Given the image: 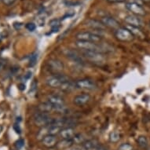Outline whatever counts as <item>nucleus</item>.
<instances>
[{"instance_id":"1","label":"nucleus","mask_w":150,"mask_h":150,"mask_svg":"<svg viewBox=\"0 0 150 150\" xmlns=\"http://www.w3.org/2000/svg\"><path fill=\"white\" fill-rule=\"evenodd\" d=\"M81 51L83 57L95 65L101 66L105 63L106 58L102 53L96 51H87V50H81Z\"/></svg>"},{"instance_id":"2","label":"nucleus","mask_w":150,"mask_h":150,"mask_svg":"<svg viewBox=\"0 0 150 150\" xmlns=\"http://www.w3.org/2000/svg\"><path fill=\"white\" fill-rule=\"evenodd\" d=\"M76 39L78 41H85V42H92L100 43L102 40L101 35L96 32H80L76 35Z\"/></svg>"},{"instance_id":"3","label":"nucleus","mask_w":150,"mask_h":150,"mask_svg":"<svg viewBox=\"0 0 150 150\" xmlns=\"http://www.w3.org/2000/svg\"><path fill=\"white\" fill-rule=\"evenodd\" d=\"M70 80L69 77L63 74H55L54 76L47 77L46 83L51 88H60L62 84Z\"/></svg>"},{"instance_id":"4","label":"nucleus","mask_w":150,"mask_h":150,"mask_svg":"<svg viewBox=\"0 0 150 150\" xmlns=\"http://www.w3.org/2000/svg\"><path fill=\"white\" fill-rule=\"evenodd\" d=\"M76 46L79 50H81L96 51L102 53V54L105 51V48H104L100 43H96V42H85V41H78V40H76Z\"/></svg>"},{"instance_id":"5","label":"nucleus","mask_w":150,"mask_h":150,"mask_svg":"<svg viewBox=\"0 0 150 150\" xmlns=\"http://www.w3.org/2000/svg\"><path fill=\"white\" fill-rule=\"evenodd\" d=\"M47 101L54 108V110L64 112L65 109V101L62 96L58 94H50L47 96Z\"/></svg>"},{"instance_id":"6","label":"nucleus","mask_w":150,"mask_h":150,"mask_svg":"<svg viewBox=\"0 0 150 150\" xmlns=\"http://www.w3.org/2000/svg\"><path fill=\"white\" fill-rule=\"evenodd\" d=\"M53 118L50 117L49 113H44V112H37L34 115L33 117V121L34 123L37 127H47L51 123Z\"/></svg>"},{"instance_id":"7","label":"nucleus","mask_w":150,"mask_h":150,"mask_svg":"<svg viewBox=\"0 0 150 150\" xmlns=\"http://www.w3.org/2000/svg\"><path fill=\"white\" fill-rule=\"evenodd\" d=\"M115 37L120 41L122 42H130L134 40V36L132 33L127 28H119L115 31Z\"/></svg>"},{"instance_id":"8","label":"nucleus","mask_w":150,"mask_h":150,"mask_svg":"<svg viewBox=\"0 0 150 150\" xmlns=\"http://www.w3.org/2000/svg\"><path fill=\"white\" fill-rule=\"evenodd\" d=\"M125 6L130 12H131L134 15H136V16H144L146 13L144 8L140 4H138L134 1L127 3Z\"/></svg>"},{"instance_id":"9","label":"nucleus","mask_w":150,"mask_h":150,"mask_svg":"<svg viewBox=\"0 0 150 150\" xmlns=\"http://www.w3.org/2000/svg\"><path fill=\"white\" fill-rule=\"evenodd\" d=\"M75 84H76L77 89H81V90L92 91L97 87L95 83L93 80L89 79H79V80L75 82Z\"/></svg>"},{"instance_id":"10","label":"nucleus","mask_w":150,"mask_h":150,"mask_svg":"<svg viewBox=\"0 0 150 150\" xmlns=\"http://www.w3.org/2000/svg\"><path fill=\"white\" fill-rule=\"evenodd\" d=\"M47 65L50 71L55 74H60L64 69V64L60 60L50 59L47 62Z\"/></svg>"},{"instance_id":"11","label":"nucleus","mask_w":150,"mask_h":150,"mask_svg":"<svg viewBox=\"0 0 150 150\" xmlns=\"http://www.w3.org/2000/svg\"><path fill=\"white\" fill-rule=\"evenodd\" d=\"M101 23L103 24L105 27L110 28H113V29H117L120 28V24L117 21L113 18V17H109V16H105V17H102L101 18Z\"/></svg>"},{"instance_id":"12","label":"nucleus","mask_w":150,"mask_h":150,"mask_svg":"<svg viewBox=\"0 0 150 150\" xmlns=\"http://www.w3.org/2000/svg\"><path fill=\"white\" fill-rule=\"evenodd\" d=\"M64 54L68 58L73 61L74 62L79 63V64H83V57L76 51L72 50H65L64 51Z\"/></svg>"},{"instance_id":"13","label":"nucleus","mask_w":150,"mask_h":150,"mask_svg":"<svg viewBox=\"0 0 150 150\" xmlns=\"http://www.w3.org/2000/svg\"><path fill=\"white\" fill-rule=\"evenodd\" d=\"M124 21L128 25H131L134 27L141 28L143 26L142 21L136 15H128L125 17Z\"/></svg>"},{"instance_id":"14","label":"nucleus","mask_w":150,"mask_h":150,"mask_svg":"<svg viewBox=\"0 0 150 150\" xmlns=\"http://www.w3.org/2000/svg\"><path fill=\"white\" fill-rule=\"evenodd\" d=\"M91 100V97L88 93H82L76 95L73 99V102L76 105L83 106L86 105Z\"/></svg>"},{"instance_id":"15","label":"nucleus","mask_w":150,"mask_h":150,"mask_svg":"<svg viewBox=\"0 0 150 150\" xmlns=\"http://www.w3.org/2000/svg\"><path fill=\"white\" fill-rule=\"evenodd\" d=\"M86 25L94 31L102 32L105 28V26L101 23V21L93 20V19H90V20L86 21Z\"/></svg>"},{"instance_id":"16","label":"nucleus","mask_w":150,"mask_h":150,"mask_svg":"<svg viewBox=\"0 0 150 150\" xmlns=\"http://www.w3.org/2000/svg\"><path fill=\"white\" fill-rule=\"evenodd\" d=\"M41 141H42V145L47 148L55 147L57 145V142H58L56 136L50 135V134L45 136L44 138H42Z\"/></svg>"},{"instance_id":"17","label":"nucleus","mask_w":150,"mask_h":150,"mask_svg":"<svg viewBox=\"0 0 150 150\" xmlns=\"http://www.w3.org/2000/svg\"><path fill=\"white\" fill-rule=\"evenodd\" d=\"M76 134V130L73 127H64L61 130L59 136L62 139H72Z\"/></svg>"},{"instance_id":"18","label":"nucleus","mask_w":150,"mask_h":150,"mask_svg":"<svg viewBox=\"0 0 150 150\" xmlns=\"http://www.w3.org/2000/svg\"><path fill=\"white\" fill-rule=\"evenodd\" d=\"M73 145V142L71 139H62V141L57 142L56 147L58 150H65L71 149Z\"/></svg>"},{"instance_id":"19","label":"nucleus","mask_w":150,"mask_h":150,"mask_svg":"<svg viewBox=\"0 0 150 150\" xmlns=\"http://www.w3.org/2000/svg\"><path fill=\"white\" fill-rule=\"evenodd\" d=\"M99 142L96 139H91V140L86 141L82 145V149L83 150H94L98 145Z\"/></svg>"},{"instance_id":"20","label":"nucleus","mask_w":150,"mask_h":150,"mask_svg":"<svg viewBox=\"0 0 150 150\" xmlns=\"http://www.w3.org/2000/svg\"><path fill=\"white\" fill-rule=\"evenodd\" d=\"M60 89L64 92H71V91H74L75 89H76V84L74 82L69 80V81L65 82L62 84Z\"/></svg>"},{"instance_id":"21","label":"nucleus","mask_w":150,"mask_h":150,"mask_svg":"<svg viewBox=\"0 0 150 150\" xmlns=\"http://www.w3.org/2000/svg\"><path fill=\"white\" fill-rule=\"evenodd\" d=\"M126 28L132 33V35H133L134 36L138 37V38H141V39H143L144 36H145L144 34H143V32H142V30L140 29V28L134 27V26H131V25H128L126 26Z\"/></svg>"},{"instance_id":"22","label":"nucleus","mask_w":150,"mask_h":150,"mask_svg":"<svg viewBox=\"0 0 150 150\" xmlns=\"http://www.w3.org/2000/svg\"><path fill=\"white\" fill-rule=\"evenodd\" d=\"M38 110L40 112H44V113H49L50 112L54 110L53 106L47 101L45 103H41L38 105Z\"/></svg>"},{"instance_id":"23","label":"nucleus","mask_w":150,"mask_h":150,"mask_svg":"<svg viewBox=\"0 0 150 150\" xmlns=\"http://www.w3.org/2000/svg\"><path fill=\"white\" fill-rule=\"evenodd\" d=\"M71 140L73 142L74 145H83L86 141H87V139L83 134H76V135L74 136Z\"/></svg>"},{"instance_id":"24","label":"nucleus","mask_w":150,"mask_h":150,"mask_svg":"<svg viewBox=\"0 0 150 150\" xmlns=\"http://www.w3.org/2000/svg\"><path fill=\"white\" fill-rule=\"evenodd\" d=\"M121 134L118 130H113L109 134V140L111 142L117 143L120 140Z\"/></svg>"},{"instance_id":"25","label":"nucleus","mask_w":150,"mask_h":150,"mask_svg":"<svg viewBox=\"0 0 150 150\" xmlns=\"http://www.w3.org/2000/svg\"><path fill=\"white\" fill-rule=\"evenodd\" d=\"M52 32H57L61 27V21L59 19H54L50 22Z\"/></svg>"},{"instance_id":"26","label":"nucleus","mask_w":150,"mask_h":150,"mask_svg":"<svg viewBox=\"0 0 150 150\" xmlns=\"http://www.w3.org/2000/svg\"><path fill=\"white\" fill-rule=\"evenodd\" d=\"M137 142L138 145L142 149H147L149 146V142H148L147 138L145 136H139L137 139Z\"/></svg>"},{"instance_id":"27","label":"nucleus","mask_w":150,"mask_h":150,"mask_svg":"<svg viewBox=\"0 0 150 150\" xmlns=\"http://www.w3.org/2000/svg\"><path fill=\"white\" fill-rule=\"evenodd\" d=\"M24 145H25V141L23 140L22 138L18 139V140H17V142H15L14 143L15 149L17 150H20L21 149H22Z\"/></svg>"},{"instance_id":"28","label":"nucleus","mask_w":150,"mask_h":150,"mask_svg":"<svg viewBox=\"0 0 150 150\" xmlns=\"http://www.w3.org/2000/svg\"><path fill=\"white\" fill-rule=\"evenodd\" d=\"M37 59H38V54H32L31 57H30V61H29V66L33 67L35 64H36Z\"/></svg>"},{"instance_id":"29","label":"nucleus","mask_w":150,"mask_h":150,"mask_svg":"<svg viewBox=\"0 0 150 150\" xmlns=\"http://www.w3.org/2000/svg\"><path fill=\"white\" fill-rule=\"evenodd\" d=\"M118 150H133V146L129 143H123L119 147Z\"/></svg>"},{"instance_id":"30","label":"nucleus","mask_w":150,"mask_h":150,"mask_svg":"<svg viewBox=\"0 0 150 150\" xmlns=\"http://www.w3.org/2000/svg\"><path fill=\"white\" fill-rule=\"evenodd\" d=\"M25 27H26V28H27L28 31H30V32H33V31H35V28H36V26H35V25L34 23H28Z\"/></svg>"},{"instance_id":"31","label":"nucleus","mask_w":150,"mask_h":150,"mask_svg":"<svg viewBox=\"0 0 150 150\" xmlns=\"http://www.w3.org/2000/svg\"><path fill=\"white\" fill-rule=\"evenodd\" d=\"M37 81L35 79H34L33 81L32 82V83H31V88H30V92H35V91H36L37 89Z\"/></svg>"},{"instance_id":"32","label":"nucleus","mask_w":150,"mask_h":150,"mask_svg":"<svg viewBox=\"0 0 150 150\" xmlns=\"http://www.w3.org/2000/svg\"><path fill=\"white\" fill-rule=\"evenodd\" d=\"M37 23L39 24V25H40V26H42V25H44V23H45L44 17H39V18L37 19Z\"/></svg>"},{"instance_id":"33","label":"nucleus","mask_w":150,"mask_h":150,"mask_svg":"<svg viewBox=\"0 0 150 150\" xmlns=\"http://www.w3.org/2000/svg\"><path fill=\"white\" fill-rule=\"evenodd\" d=\"M13 129H14V130L16 131V133L21 134V130L20 126H19V124H17V123H15L14 125H13Z\"/></svg>"},{"instance_id":"34","label":"nucleus","mask_w":150,"mask_h":150,"mask_svg":"<svg viewBox=\"0 0 150 150\" xmlns=\"http://www.w3.org/2000/svg\"><path fill=\"white\" fill-rule=\"evenodd\" d=\"M3 3L5 4L6 6H10L12 5L13 3H14L15 0H2Z\"/></svg>"},{"instance_id":"35","label":"nucleus","mask_w":150,"mask_h":150,"mask_svg":"<svg viewBox=\"0 0 150 150\" xmlns=\"http://www.w3.org/2000/svg\"><path fill=\"white\" fill-rule=\"evenodd\" d=\"M22 27V24L20 22H15L13 23V28H14L16 30L21 29V28Z\"/></svg>"},{"instance_id":"36","label":"nucleus","mask_w":150,"mask_h":150,"mask_svg":"<svg viewBox=\"0 0 150 150\" xmlns=\"http://www.w3.org/2000/svg\"><path fill=\"white\" fill-rule=\"evenodd\" d=\"M106 2L110 3H123L125 0H105Z\"/></svg>"},{"instance_id":"37","label":"nucleus","mask_w":150,"mask_h":150,"mask_svg":"<svg viewBox=\"0 0 150 150\" xmlns=\"http://www.w3.org/2000/svg\"><path fill=\"white\" fill-rule=\"evenodd\" d=\"M18 88L20 91H24V90H25V84L20 83L18 85Z\"/></svg>"},{"instance_id":"38","label":"nucleus","mask_w":150,"mask_h":150,"mask_svg":"<svg viewBox=\"0 0 150 150\" xmlns=\"http://www.w3.org/2000/svg\"><path fill=\"white\" fill-rule=\"evenodd\" d=\"M94 150H107V149H106L105 146H103V145H99L98 146V147H97Z\"/></svg>"},{"instance_id":"39","label":"nucleus","mask_w":150,"mask_h":150,"mask_svg":"<svg viewBox=\"0 0 150 150\" xmlns=\"http://www.w3.org/2000/svg\"><path fill=\"white\" fill-rule=\"evenodd\" d=\"M31 76H32V72H31V71H28L27 73H26V75L25 76V79H28Z\"/></svg>"},{"instance_id":"40","label":"nucleus","mask_w":150,"mask_h":150,"mask_svg":"<svg viewBox=\"0 0 150 150\" xmlns=\"http://www.w3.org/2000/svg\"><path fill=\"white\" fill-rule=\"evenodd\" d=\"M69 150H82V149H79V148L76 147V148H72V149H69Z\"/></svg>"},{"instance_id":"41","label":"nucleus","mask_w":150,"mask_h":150,"mask_svg":"<svg viewBox=\"0 0 150 150\" xmlns=\"http://www.w3.org/2000/svg\"><path fill=\"white\" fill-rule=\"evenodd\" d=\"M3 115V111L2 109H0V118L2 117V116Z\"/></svg>"},{"instance_id":"42","label":"nucleus","mask_w":150,"mask_h":150,"mask_svg":"<svg viewBox=\"0 0 150 150\" xmlns=\"http://www.w3.org/2000/svg\"><path fill=\"white\" fill-rule=\"evenodd\" d=\"M140 1H142L144 3H150V0H140Z\"/></svg>"},{"instance_id":"43","label":"nucleus","mask_w":150,"mask_h":150,"mask_svg":"<svg viewBox=\"0 0 150 150\" xmlns=\"http://www.w3.org/2000/svg\"><path fill=\"white\" fill-rule=\"evenodd\" d=\"M2 130H3V126L0 125V134H1V132H2Z\"/></svg>"}]
</instances>
